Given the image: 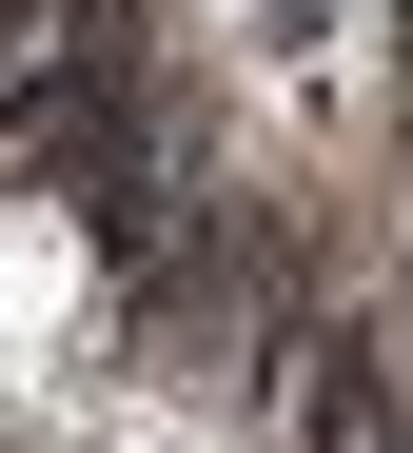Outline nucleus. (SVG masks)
Listing matches in <instances>:
<instances>
[{
	"label": "nucleus",
	"mask_w": 413,
	"mask_h": 453,
	"mask_svg": "<svg viewBox=\"0 0 413 453\" xmlns=\"http://www.w3.org/2000/svg\"><path fill=\"white\" fill-rule=\"evenodd\" d=\"M79 296H99V217L79 197H0V355L79 335Z\"/></svg>",
	"instance_id": "f257e3e1"
}]
</instances>
